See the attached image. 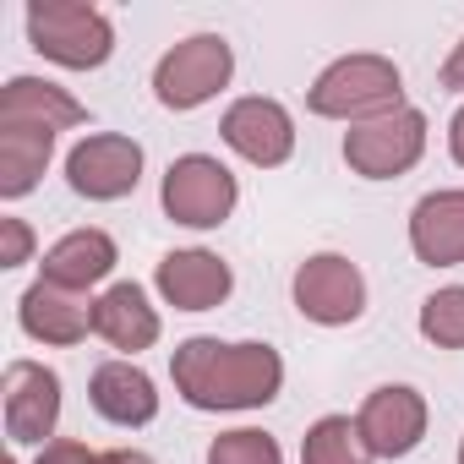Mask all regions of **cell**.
<instances>
[{"mask_svg":"<svg viewBox=\"0 0 464 464\" xmlns=\"http://www.w3.org/2000/svg\"><path fill=\"white\" fill-rule=\"evenodd\" d=\"M28 252H34L28 224H23V218H0V263L17 268V263H28Z\"/></svg>","mask_w":464,"mask_h":464,"instance_id":"603a6c76","label":"cell"},{"mask_svg":"<svg viewBox=\"0 0 464 464\" xmlns=\"http://www.w3.org/2000/svg\"><path fill=\"white\" fill-rule=\"evenodd\" d=\"M236 208V175L208 153H186L164 169V213L191 229H213Z\"/></svg>","mask_w":464,"mask_h":464,"instance_id":"8992f818","label":"cell"},{"mask_svg":"<svg viewBox=\"0 0 464 464\" xmlns=\"http://www.w3.org/2000/svg\"><path fill=\"white\" fill-rule=\"evenodd\" d=\"M372 459L377 453L366 448L361 420H350V415H323L301 442V464H372Z\"/></svg>","mask_w":464,"mask_h":464,"instance_id":"ffe728a7","label":"cell"},{"mask_svg":"<svg viewBox=\"0 0 464 464\" xmlns=\"http://www.w3.org/2000/svg\"><path fill=\"white\" fill-rule=\"evenodd\" d=\"M115 268V241L104 229H72L44 252V279L61 290H88Z\"/></svg>","mask_w":464,"mask_h":464,"instance_id":"e0dca14e","label":"cell"},{"mask_svg":"<svg viewBox=\"0 0 464 464\" xmlns=\"http://www.w3.org/2000/svg\"><path fill=\"white\" fill-rule=\"evenodd\" d=\"M361 437L377 459H404L426 437V399L415 388H377L361 404Z\"/></svg>","mask_w":464,"mask_h":464,"instance_id":"8fae6325","label":"cell"},{"mask_svg":"<svg viewBox=\"0 0 464 464\" xmlns=\"http://www.w3.org/2000/svg\"><path fill=\"white\" fill-rule=\"evenodd\" d=\"M28 39H34V50L44 61L72 66V72L104 66L110 50H115L110 17L82 6V0H34V6H28Z\"/></svg>","mask_w":464,"mask_h":464,"instance_id":"3957f363","label":"cell"},{"mask_svg":"<svg viewBox=\"0 0 464 464\" xmlns=\"http://www.w3.org/2000/svg\"><path fill=\"white\" fill-rule=\"evenodd\" d=\"M229 268L213 257V252H169L159 263V295L175 306V312H213L224 295H229Z\"/></svg>","mask_w":464,"mask_h":464,"instance_id":"4fadbf2b","label":"cell"},{"mask_svg":"<svg viewBox=\"0 0 464 464\" xmlns=\"http://www.w3.org/2000/svg\"><path fill=\"white\" fill-rule=\"evenodd\" d=\"M99 464H153V459L137 448H110V453H99Z\"/></svg>","mask_w":464,"mask_h":464,"instance_id":"484cf974","label":"cell"},{"mask_svg":"<svg viewBox=\"0 0 464 464\" xmlns=\"http://www.w3.org/2000/svg\"><path fill=\"white\" fill-rule=\"evenodd\" d=\"M420 334L437 350H464V285H448L420 306Z\"/></svg>","mask_w":464,"mask_h":464,"instance_id":"44dd1931","label":"cell"},{"mask_svg":"<svg viewBox=\"0 0 464 464\" xmlns=\"http://www.w3.org/2000/svg\"><path fill=\"white\" fill-rule=\"evenodd\" d=\"M169 372L191 410H257L285 382V361L274 344H218V339H186Z\"/></svg>","mask_w":464,"mask_h":464,"instance_id":"6da1fadb","label":"cell"},{"mask_svg":"<svg viewBox=\"0 0 464 464\" xmlns=\"http://www.w3.org/2000/svg\"><path fill=\"white\" fill-rule=\"evenodd\" d=\"M0 121H39V126L66 131V126H82V121H88V110H82L66 88H55V82L12 77L6 88H0Z\"/></svg>","mask_w":464,"mask_h":464,"instance_id":"d6986e66","label":"cell"},{"mask_svg":"<svg viewBox=\"0 0 464 464\" xmlns=\"http://www.w3.org/2000/svg\"><path fill=\"white\" fill-rule=\"evenodd\" d=\"M39 464H99V453L82 448V442H72V437H61V442H44Z\"/></svg>","mask_w":464,"mask_h":464,"instance_id":"cb8c5ba5","label":"cell"},{"mask_svg":"<svg viewBox=\"0 0 464 464\" xmlns=\"http://www.w3.org/2000/svg\"><path fill=\"white\" fill-rule=\"evenodd\" d=\"M66 180L77 197H93V202H115L126 191H137L142 180V148L131 137H115V131H99V137H82L66 159Z\"/></svg>","mask_w":464,"mask_h":464,"instance_id":"ba28073f","label":"cell"},{"mask_svg":"<svg viewBox=\"0 0 464 464\" xmlns=\"http://www.w3.org/2000/svg\"><path fill=\"white\" fill-rule=\"evenodd\" d=\"M6 431L12 442H44L61 420V377L39 361H12L6 366Z\"/></svg>","mask_w":464,"mask_h":464,"instance_id":"9c48e42d","label":"cell"},{"mask_svg":"<svg viewBox=\"0 0 464 464\" xmlns=\"http://www.w3.org/2000/svg\"><path fill=\"white\" fill-rule=\"evenodd\" d=\"M306 104L328 121L361 126V121H377L388 110H404V82H399V66L382 55H344L312 82Z\"/></svg>","mask_w":464,"mask_h":464,"instance_id":"7a4b0ae2","label":"cell"},{"mask_svg":"<svg viewBox=\"0 0 464 464\" xmlns=\"http://www.w3.org/2000/svg\"><path fill=\"white\" fill-rule=\"evenodd\" d=\"M93 334L110 339L115 350H148L159 339V312L148 306V295L137 285H115L93 301Z\"/></svg>","mask_w":464,"mask_h":464,"instance_id":"ac0fdd59","label":"cell"},{"mask_svg":"<svg viewBox=\"0 0 464 464\" xmlns=\"http://www.w3.org/2000/svg\"><path fill=\"white\" fill-rule=\"evenodd\" d=\"M410 246L431 268L464 263V191H431L410 213Z\"/></svg>","mask_w":464,"mask_h":464,"instance_id":"7c38bea8","label":"cell"},{"mask_svg":"<svg viewBox=\"0 0 464 464\" xmlns=\"http://www.w3.org/2000/svg\"><path fill=\"white\" fill-rule=\"evenodd\" d=\"M229 72H236L229 44H224L218 34H197V39H180V44L159 61L153 93H159L164 110H197V104H208V99L229 82Z\"/></svg>","mask_w":464,"mask_h":464,"instance_id":"277c9868","label":"cell"},{"mask_svg":"<svg viewBox=\"0 0 464 464\" xmlns=\"http://www.w3.org/2000/svg\"><path fill=\"white\" fill-rule=\"evenodd\" d=\"M295 306L301 317L323 323V328H339V323H355L366 312V279L350 257L339 252H317L295 268Z\"/></svg>","mask_w":464,"mask_h":464,"instance_id":"52a82bcc","label":"cell"},{"mask_svg":"<svg viewBox=\"0 0 464 464\" xmlns=\"http://www.w3.org/2000/svg\"><path fill=\"white\" fill-rule=\"evenodd\" d=\"M459 464H464V442H459Z\"/></svg>","mask_w":464,"mask_h":464,"instance_id":"83f0119b","label":"cell"},{"mask_svg":"<svg viewBox=\"0 0 464 464\" xmlns=\"http://www.w3.org/2000/svg\"><path fill=\"white\" fill-rule=\"evenodd\" d=\"M218 131L246 164H263V169H274L295 153V126H290L285 104H274V99H236L224 110Z\"/></svg>","mask_w":464,"mask_h":464,"instance_id":"30bf717a","label":"cell"},{"mask_svg":"<svg viewBox=\"0 0 464 464\" xmlns=\"http://www.w3.org/2000/svg\"><path fill=\"white\" fill-rule=\"evenodd\" d=\"M420 153H426V115L410 110V104L377 115V121H361V126H350V137H344V159H350V169L366 175V180H393V175H404Z\"/></svg>","mask_w":464,"mask_h":464,"instance_id":"5b68a950","label":"cell"},{"mask_svg":"<svg viewBox=\"0 0 464 464\" xmlns=\"http://www.w3.org/2000/svg\"><path fill=\"white\" fill-rule=\"evenodd\" d=\"M55 153V126L39 121H0V197H23L39 186Z\"/></svg>","mask_w":464,"mask_h":464,"instance_id":"2e32d148","label":"cell"},{"mask_svg":"<svg viewBox=\"0 0 464 464\" xmlns=\"http://www.w3.org/2000/svg\"><path fill=\"white\" fill-rule=\"evenodd\" d=\"M208 464H285V453H279V442H274L268 431H252V426H241V431H224V437H213V448H208Z\"/></svg>","mask_w":464,"mask_h":464,"instance_id":"7402d4cb","label":"cell"},{"mask_svg":"<svg viewBox=\"0 0 464 464\" xmlns=\"http://www.w3.org/2000/svg\"><path fill=\"white\" fill-rule=\"evenodd\" d=\"M448 148H453V159L464 164V110L453 115V126H448Z\"/></svg>","mask_w":464,"mask_h":464,"instance_id":"4316f807","label":"cell"},{"mask_svg":"<svg viewBox=\"0 0 464 464\" xmlns=\"http://www.w3.org/2000/svg\"><path fill=\"white\" fill-rule=\"evenodd\" d=\"M93 410L115 426H148L159 415V393H153V377L131 361H104L93 372V388H88Z\"/></svg>","mask_w":464,"mask_h":464,"instance_id":"9a60e30c","label":"cell"},{"mask_svg":"<svg viewBox=\"0 0 464 464\" xmlns=\"http://www.w3.org/2000/svg\"><path fill=\"white\" fill-rule=\"evenodd\" d=\"M23 328L44 344H82L93 328V301L82 290H61V285L39 279L23 295Z\"/></svg>","mask_w":464,"mask_h":464,"instance_id":"5bb4252c","label":"cell"},{"mask_svg":"<svg viewBox=\"0 0 464 464\" xmlns=\"http://www.w3.org/2000/svg\"><path fill=\"white\" fill-rule=\"evenodd\" d=\"M442 88H453V93H464V44L448 55V66H442Z\"/></svg>","mask_w":464,"mask_h":464,"instance_id":"d4e9b609","label":"cell"}]
</instances>
